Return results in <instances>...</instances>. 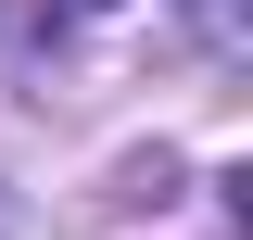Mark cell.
Returning <instances> with one entry per match:
<instances>
[{"instance_id":"1","label":"cell","mask_w":253,"mask_h":240,"mask_svg":"<svg viewBox=\"0 0 253 240\" xmlns=\"http://www.w3.org/2000/svg\"><path fill=\"white\" fill-rule=\"evenodd\" d=\"M190 26L215 38V51H241V13H228V0H190Z\"/></svg>"}]
</instances>
